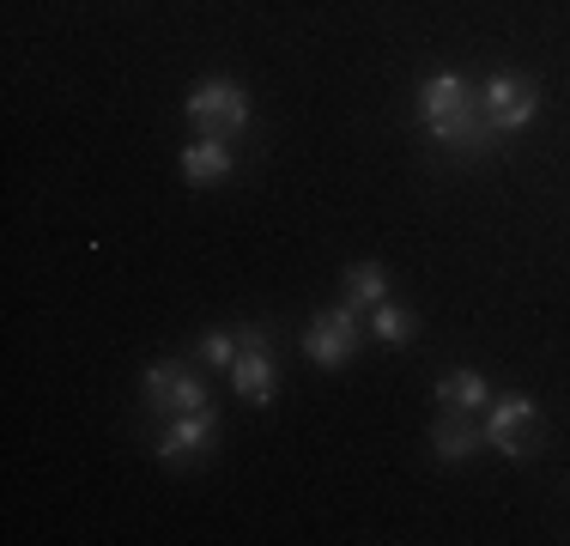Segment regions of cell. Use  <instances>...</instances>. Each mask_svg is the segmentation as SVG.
I'll return each instance as SVG.
<instances>
[{
    "label": "cell",
    "instance_id": "6da1fadb",
    "mask_svg": "<svg viewBox=\"0 0 570 546\" xmlns=\"http://www.w3.org/2000/svg\"><path fill=\"white\" fill-rule=\"evenodd\" d=\"M419 116H425V128L438 134L443 146H473V153L492 146V121H485V109H480V91L461 74H431L425 86H419Z\"/></svg>",
    "mask_w": 570,
    "mask_h": 546
},
{
    "label": "cell",
    "instance_id": "7a4b0ae2",
    "mask_svg": "<svg viewBox=\"0 0 570 546\" xmlns=\"http://www.w3.org/2000/svg\"><path fill=\"white\" fill-rule=\"evenodd\" d=\"M183 109L195 121V134H207V140H237L249 128V91L237 79H200Z\"/></svg>",
    "mask_w": 570,
    "mask_h": 546
},
{
    "label": "cell",
    "instance_id": "3957f363",
    "mask_svg": "<svg viewBox=\"0 0 570 546\" xmlns=\"http://www.w3.org/2000/svg\"><path fill=\"white\" fill-rule=\"evenodd\" d=\"M485 443L498 449V456L522 461L540 449V407L528 401V394H504V401L485 407Z\"/></svg>",
    "mask_w": 570,
    "mask_h": 546
},
{
    "label": "cell",
    "instance_id": "277c9868",
    "mask_svg": "<svg viewBox=\"0 0 570 546\" xmlns=\"http://www.w3.org/2000/svg\"><path fill=\"white\" fill-rule=\"evenodd\" d=\"M140 389H146V407L153 413H200L207 407V382H200L188 364H176V359H158V364H146V377H140Z\"/></svg>",
    "mask_w": 570,
    "mask_h": 546
},
{
    "label": "cell",
    "instance_id": "5b68a950",
    "mask_svg": "<svg viewBox=\"0 0 570 546\" xmlns=\"http://www.w3.org/2000/svg\"><path fill=\"white\" fill-rule=\"evenodd\" d=\"M358 340H364V328H358V304H334V310H322V316H309L304 328V359L309 364H346L352 352H358Z\"/></svg>",
    "mask_w": 570,
    "mask_h": 546
},
{
    "label": "cell",
    "instance_id": "8992f818",
    "mask_svg": "<svg viewBox=\"0 0 570 546\" xmlns=\"http://www.w3.org/2000/svg\"><path fill=\"white\" fill-rule=\"evenodd\" d=\"M480 109H485V121H492V134H515V128L534 121L540 86H534V79H522V74H492L480 86Z\"/></svg>",
    "mask_w": 570,
    "mask_h": 546
},
{
    "label": "cell",
    "instance_id": "52a82bcc",
    "mask_svg": "<svg viewBox=\"0 0 570 546\" xmlns=\"http://www.w3.org/2000/svg\"><path fill=\"white\" fill-rule=\"evenodd\" d=\"M237 334H243V352H237V364H230V389H237L249 407H267V401H274V389H279L267 334H262V328H237Z\"/></svg>",
    "mask_w": 570,
    "mask_h": 546
},
{
    "label": "cell",
    "instance_id": "ba28073f",
    "mask_svg": "<svg viewBox=\"0 0 570 546\" xmlns=\"http://www.w3.org/2000/svg\"><path fill=\"white\" fill-rule=\"evenodd\" d=\"M153 449H158V461H170V468H176V461L207 456V449H213V407H200V413H176Z\"/></svg>",
    "mask_w": 570,
    "mask_h": 546
},
{
    "label": "cell",
    "instance_id": "9c48e42d",
    "mask_svg": "<svg viewBox=\"0 0 570 546\" xmlns=\"http://www.w3.org/2000/svg\"><path fill=\"white\" fill-rule=\"evenodd\" d=\"M480 443H485V426H473V413H461V407H443L438 426H431V449L443 461H468Z\"/></svg>",
    "mask_w": 570,
    "mask_h": 546
},
{
    "label": "cell",
    "instance_id": "30bf717a",
    "mask_svg": "<svg viewBox=\"0 0 570 546\" xmlns=\"http://www.w3.org/2000/svg\"><path fill=\"white\" fill-rule=\"evenodd\" d=\"M219 176H230V140H207V134H200L195 146H183V183L207 188V183H219Z\"/></svg>",
    "mask_w": 570,
    "mask_h": 546
},
{
    "label": "cell",
    "instance_id": "8fae6325",
    "mask_svg": "<svg viewBox=\"0 0 570 546\" xmlns=\"http://www.w3.org/2000/svg\"><path fill=\"white\" fill-rule=\"evenodd\" d=\"M438 407L485 413V407H492V382H485L480 371H443V377H438Z\"/></svg>",
    "mask_w": 570,
    "mask_h": 546
},
{
    "label": "cell",
    "instance_id": "7c38bea8",
    "mask_svg": "<svg viewBox=\"0 0 570 546\" xmlns=\"http://www.w3.org/2000/svg\"><path fill=\"white\" fill-rule=\"evenodd\" d=\"M413 334H419V316L413 310H401V304H371V340H383V347H413Z\"/></svg>",
    "mask_w": 570,
    "mask_h": 546
},
{
    "label": "cell",
    "instance_id": "4fadbf2b",
    "mask_svg": "<svg viewBox=\"0 0 570 546\" xmlns=\"http://www.w3.org/2000/svg\"><path fill=\"white\" fill-rule=\"evenodd\" d=\"M383 298H389V273L376 262L346 267V304H383Z\"/></svg>",
    "mask_w": 570,
    "mask_h": 546
},
{
    "label": "cell",
    "instance_id": "5bb4252c",
    "mask_svg": "<svg viewBox=\"0 0 570 546\" xmlns=\"http://www.w3.org/2000/svg\"><path fill=\"white\" fill-rule=\"evenodd\" d=\"M237 352H243V334H230V328H207V334H200V359H207L213 371H230Z\"/></svg>",
    "mask_w": 570,
    "mask_h": 546
}]
</instances>
